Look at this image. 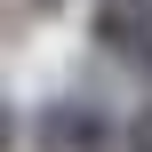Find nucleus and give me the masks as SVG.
I'll return each instance as SVG.
<instances>
[{
  "label": "nucleus",
  "instance_id": "7ed1b4c3",
  "mask_svg": "<svg viewBox=\"0 0 152 152\" xmlns=\"http://www.w3.org/2000/svg\"><path fill=\"white\" fill-rule=\"evenodd\" d=\"M128 152H152V104L136 112V120H128Z\"/></svg>",
  "mask_w": 152,
  "mask_h": 152
},
{
  "label": "nucleus",
  "instance_id": "20e7f679",
  "mask_svg": "<svg viewBox=\"0 0 152 152\" xmlns=\"http://www.w3.org/2000/svg\"><path fill=\"white\" fill-rule=\"evenodd\" d=\"M144 80H152V56H144Z\"/></svg>",
  "mask_w": 152,
  "mask_h": 152
},
{
  "label": "nucleus",
  "instance_id": "f03ea898",
  "mask_svg": "<svg viewBox=\"0 0 152 152\" xmlns=\"http://www.w3.org/2000/svg\"><path fill=\"white\" fill-rule=\"evenodd\" d=\"M88 32H96V48H112V56L144 64V56H152V0H96Z\"/></svg>",
  "mask_w": 152,
  "mask_h": 152
},
{
  "label": "nucleus",
  "instance_id": "f257e3e1",
  "mask_svg": "<svg viewBox=\"0 0 152 152\" xmlns=\"http://www.w3.org/2000/svg\"><path fill=\"white\" fill-rule=\"evenodd\" d=\"M32 152H120V128H112L96 104L56 96V104H40V120H32Z\"/></svg>",
  "mask_w": 152,
  "mask_h": 152
}]
</instances>
